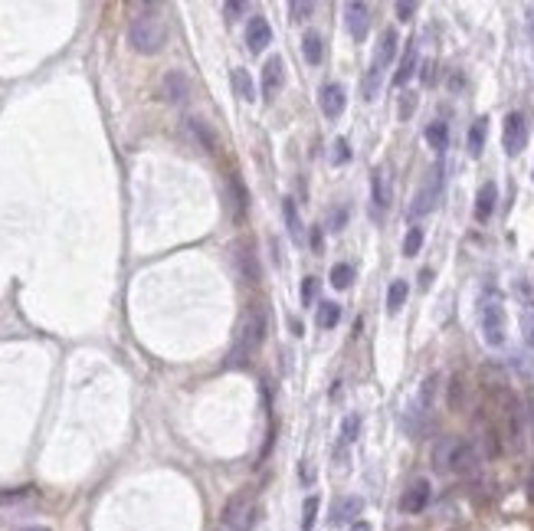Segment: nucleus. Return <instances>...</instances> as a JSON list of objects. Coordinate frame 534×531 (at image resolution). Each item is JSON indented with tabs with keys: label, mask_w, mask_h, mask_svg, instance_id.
<instances>
[{
	"label": "nucleus",
	"mask_w": 534,
	"mask_h": 531,
	"mask_svg": "<svg viewBox=\"0 0 534 531\" xmlns=\"http://www.w3.org/2000/svg\"><path fill=\"white\" fill-rule=\"evenodd\" d=\"M128 43L141 56H154V53L164 49V43H168V24H164L158 4H145V7L131 16Z\"/></svg>",
	"instance_id": "1"
},
{
	"label": "nucleus",
	"mask_w": 534,
	"mask_h": 531,
	"mask_svg": "<svg viewBox=\"0 0 534 531\" xmlns=\"http://www.w3.org/2000/svg\"><path fill=\"white\" fill-rule=\"evenodd\" d=\"M478 328L488 348H505L508 341V319H505V299L495 286H486L478 295Z\"/></svg>",
	"instance_id": "2"
},
{
	"label": "nucleus",
	"mask_w": 534,
	"mask_h": 531,
	"mask_svg": "<svg viewBox=\"0 0 534 531\" xmlns=\"http://www.w3.org/2000/svg\"><path fill=\"white\" fill-rule=\"evenodd\" d=\"M266 341V309L262 305H252L250 311L240 321V331H236V344L230 351V368H246V361L260 351V344Z\"/></svg>",
	"instance_id": "3"
},
{
	"label": "nucleus",
	"mask_w": 534,
	"mask_h": 531,
	"mask_svg": "<svg viewBox=\"0 0 534 531\" xmlns=\"http://www.w3.org/2000/svg\"><path fill=\"white\" fill-rule=\"evenodd\" d=\"M433 466L439 473H472L478 466V453L469 440H459V436H446V440L436 443V450H433Z\"/></svg>",
	"instance_id": "4"
},
{
	"label": "nucleus",
	"mask_w": 534,
	"mask_h": 531,
	"mask_svg": "<svg viewBox=\"0 0 534 531\" xmlns=\"http://www.w3.org/2000/svg\"><path fill=\"white\" fill-rule=\"evenodd\" d=\"M397 43H400L397 30H384L381 43H377V49H374L371 66H367V76H364V98L367 102H374L377 92H381V76H384V69L394 63V56H397Z\"/></svg>",
	"instance_id": "5"
},
{
	"label": "nucleus",
	"mask_w": 534,
	"mask_h": 531,
	"mask_svg": "<svg viewBox=\"0 0 534 531\" xmlns=\"http://www.w3.org/2000/svg\"><path fill=\"white\" fill-rule=\"evenodd\" d=\"M439 197H443V161L426 174V180H423V187L416 190V197H413L406 217H410V220H420V217L433 213V210H436V204H439Z\"/></svg>",
	"instance_id": "6"
},
{
	"label": "nucleus",
	"mask_w": 534,
	"mask_h": 531,
	"mask_svg": "<svg viewBox=\"0 0 534 531\" xmlns=\"http://www.w3.org/2000/svg\"><path fill=\"white\" fill-rule=\"evenodd\" d=\"M436 384H439V377L429 374L426 381L420 384V391H416L413 403L406 407V430H410V433H423V430H426L429 410H433V397H436Z\"/></svg>",
	"instance_id": "7"
},
{
	"label": "nucleus",
	"mask_w": 534,
	"mask_h": 531,
	"mask_svg": "<svg viewBox=\"0 0 534 531\" xmlns=\"http://www.w3.org/2000/svg\"><path fill=\"white\" fill-rule=\"evenodd\" d=\"M256 525V508L246 495H236L227 508H223V518H220L217 531H252Z\"/></svg>",
	"instance_id": "8"
},
{
	"label": "nucleus",
	"mask_w": 534,
	"mask_h": 531,
	"mask_svg": "<svg viewBox=\"0 0 534 531\" xmlns=\"http://www.w3.org/2000/svg\"><path fill=\"white\" fill-rule=\"evenodd\" d=\"M502 145H505V155L508 158H518L528 145V118L525 112H508L505 118V128H502Z\"/></svg>",
	"instance_id": "9"
},
{
	"label": "nucleus",
	"mask_w": 534,
	"mask_h": 531,
	"mask_svg": "<svg viewBox=\"0 0 534 531\" xmlns=\"http://www.w3.org/2000/svg\"><path fill=\"white\" fill-rule=\"evenodd\" d=\"M515 295H518V302H521V335H525V344L534 351V282L518 279L515 282Z\"/></svg>",
	"instance_id": "10"
},
{
	"label": "nucleus",
	"mask_w": 534,
	"mask_h": 531,
	"mask_svg": "<svg viewBox=\"0 0 534 531\" xmlns=\"http://www.w3.org/2000/svg\"><path fill=\"white\" fill-rule=\"evenodd\" d=\"M429 499H433V485H429V479H416V483H410V489L404 492L400 508H404L406 515H420L423 508L429 505Z\"/></svg>",
	"instance_id": "11"
},
{
	"label": "nucleus",
	"mask_w": 534,
	"mask_h": 531,
	"mask_svg": "<svg viewBox=\"0 0 534 531\" xmlns=\"http://www.w3.org/2000/svg\"><path fill=\"white\" fill-rule=\"evenodd\" d=\"M344 20H348V30L357 43L367 40V30H371V7H367L364 0H351L348 7H344Z\"/></svg>",
	"instance_id": "12"
},
{
	"label": "nucleus",
	"mask_w": 534,
	"mask_h": 531,
	"mask_svg": "<svg viewBox=\"0 0 534 531\" xmlns=\"http://www.w3.org/2000/svg\"><path fill=\"white\" fill-rule=\"evenodd\" d=\"M344 102H348V96H344V86H341V82H324L322 96H318V105H322L324 118H341V112H344Z\"/></svg>",
	"instance_id": "13"
},
{
	"label": "nucleus",
	"mask_w": 534,
	"mask_h": 531,
	"mask_svg": "<svg viewBox=\"0 0 534 531\" xmlns=\"http://www.w3.org/2000/svg\"><path fill=\"white\" fill-rule=\"evenodd\" d=\"M364 512V499L361 495H344L332 505V525H348V522H357V515Z\"/></svg>",
	"instance_id": "14"
},
{
	"label": "nucleus",
	"mask_w": 534,
	"mask_h": 531,
	"mask_svg": "<svg viewBox=\"0 0 534 531\" xmlns=\"http://www.w3.org/2000/svg\"><path fill=\"white\" fill-rule=\"evenodd\" d=\"M272 43V30H269V24H266V16H252L250 20V26H246V46L252 49V53H262V49Z\"/></svg>",
	"instance_id": "15"
},
{
	"label": "nucleus",
	"mask_w": 534,
	"mask_h": 531,
	"mask_svg": "<svg viewBox=\"0 0 534 531\" xmlns=\"http://www.w3.org/2000/svg\"><path fill=\"white\" fill-rule=\"evenodd\" d=\"M495 204H498V184H495V180H486L476 194V220L486 223L495 213Z\"/></svg>",
	"instance_id": "16"
},
{
	"label": "nucleus",
	"mask_w": 534,
	"mask_h": 531,
	"mask_svg": "<svg viewBox=\"0 0 534 531\" xmlns=\"http://www.w3.org/2000/svg\"><path fill=\"white\" fill-rule=\"evenodd\" d=\"M187 96H190V82H187V76L180 73V69H174V73L164 76V98H168V102L184 105Z\"/></svg>",
	"instance_id": "17"
},
{
	"label": "nucleus",
	"mask_w": 534,
	"mask_h": 531,
	"mask_svg": "<svg viewBox=\"0 0 534 531\" xmlns=\"http://www.w3.org/2000/svg\"><path fill=\"white\" fill-rule=\"evenodd\" d=\"M282 69H285V66H282V59H279V56H272L266 66H262V92H266V98H272L275 92L282 89V79H285Z\"/></svg>",
	"instance_id": "18"
},
{
	"label": "nucleus",
	"mask_w": 534,
	"mask_h": 531,
	"mask_svg": "<svg viewBox=\"0 0 534 531\" xmlns=\"http://www.w3.org/2000/svg\"><path fill=\"white\" fill-rule=\"evenodd\" d=\"M416 73V43L410 40V46L404 49V59H400V69L397 73H394V86H406V82H410V76Z\"/></svg>",
	"instance_id": "19"
},
{
	"label": "nucleus",
	"mask_w": 534,
	"mask_h": 531,
	"mask_svg": "<svg viewBox=\"0 0 534 531\" xmlns=\"http://www.w3.org/2000/svg\"><path fill=\"white\" fill-rule=\"evenodd\" d=\"M371 190H374V217H381V210L390 207V187H387V180H384V171H374Z\"/></svg>",
	"instance_id": "20"
},
{
	"label": "nucleus",
	"mask_w": 534,
	"mask_h": 531,
	"mask_svg": "<svg viewBox=\"0 0 534 531\" xmlns=\"http://www.w3.org/2000/svg\"><path fill=\"white\" fill-rule=\"evenodd\" d=\"M282 213H285V227H289V237L292 243H305V233H302V220H299V210H295V200L285 197L282 200Z\"/></svg>",
	"instance_id": "21"
},
{
	"label": "nucleus",
	"mask_w": 534,
	"mask_h": 531,
	"mask_svg": "<svg viewBox=\"0 0 534 531\" xmlns=\"http://www.w3.org/2000/svg\"><path fill=\"white\" fill-rule=\"evenodd\" d=\"M426 141H429V148H433L436 155H443L446 148H449V125H446V122H429L426 125Z\"/></svg>",
	"instance_id": "22"
},
{
	"label": "nucleus",
	"mask_w": 534,
	"mask_h": 531,
	"mask_svg": "<svg viewBox=\"0 0 534 531\" xmlns=\"http://www.w3.org/2000/svg\"><path fill=\"white\" fill-rule=\"evenodd\" d=\"M406 295H410V286H406V279H394L387 289V311L390 315H397L400 309H404Z\"/></svg>",
	"instance_id": "23"
},
{
	"label": "nucleus",
	"mask_w": 534,
	"mask_h": 531,
	"mask_svg": "<svg viewBox=\"0 0 534 531\" xmlns=\"http://www.w3.org/2000/svg\"><path fill=\"white\" fill-rule=\"evenodd\" d=\"M230 79H233V89H236V96L243 98V102H252V96H256V86H252V76L246 73L243 66H236V69H233V76H230Z\"/></svg>",
	"instance_id": "24"
},
{
	"label": "nucleus",
	"mask_w": 534,
	"mask_h": 531,
	"mask_svg": "<svg viewBox=\"0 0 534 531\" xmlns=\"http://www.w3.org/2000/svg\"><path fill=\"white\" fill-rule=\"evenodd\" d=\"M486 131H488V118H476L469 128V155L478 158L486 151Z\"/></svg>",
	"instance_id": "25"
},
{
	"label": "nucleus",
	"mask_w": 534,
	"mask_h": 531,
	"mask_svg": "<svg viewBox=\"0 0 534 531\" xmlns=\"http://www.w3.org/2000/svg\"><path fill=\"white\" fill-rule=\"evenodd\" d=\"M341 321V305L338 302H322L318 305V328H334Z\"/></svg>",
	"instance_id": "26"
},
{
	"label": "nucleus",
	"mask_w": 534,
	"mask_h": 531,
	"mask_svg": "<svg viewBox=\"0 0 534 531\" xmlns=\"http://www.w3.org/2000/svg\"><path fill=\"white\" fill-rule=\"evenodd\" d=\"M361 413H348L344 417V423H341V446H348V443H354L357 436H361Z\"/></svg>",
	"instance_id": "27"
},
{
	"label": "nucleus",
	"mask_w": 534,
	"mask_h": 531,
	"mask_svg": "<svg viewBox=\"0 0 534 531\" xmlns=\"http://www.w3.org/2000/svg\"><path fill=\"white\" fill-rule=\"evenodd\" d=\"M26 502H33V489L0 492V508H16V505H26Z\"/></svg>",
	"instance_id": "28"
},
{
	"label": "nucleus",
	"mask_w": 534,
	"mask_h": 531,
	"mask_svg": "<svg viewBox=\"0 0 534 531\" xmlns=\"http://www.w3.org/2000/svg\"><path fill=\"white\" fill-rule=\"evenodd\" d=\"M302 53H305V59L312 66L322 63V36H318V33H305V40H302Z\"/></svg>",
	"instance_id": "29"
},
{
	"label": "nucleus",
	"mask_w": 534,
	"mask_h": 531,
	"mask_svg": "<svg viewBox=\"0 0 534 531\" xmlns=\"http://www.w3.org/2000/svg\"><path fill=\"white\" fill-rule=\"evenodd\" d=\"M351 279H354V266H348V262H338V266H332V286L334 289H348Z\"/></svg>",
	"instance_id": "30"
},
{
	"label": "nucleus",
	"mask_w": 534,
	"mask_h": 531,
	"mask_svg": "<svg viewBox=\"0 0 534 531\" xmlns=\"http://www.w3.org/2000/svg\"><path fill=\"white\" fill-rule=\"evenodd\" d=\"M423 249V227H410L404 237V256H416Z\"/></svg>",
	"instance_id": "31"
},
{
	"label": "nucleus",
	"mask_w": 534,
	"mask_h": 531,
	"mask_svg": "<svg viewBox=\"0 0 534 531\" xmlns=\"http://www.w3.org/2000/svg\"><path fill=\"white\" fill-rule=\"evenodd\" d=\"M315 518H318V495H308L305 508H302V531L315 528Z\"/></svg>",
	"instance_id": "32"
},
{
	"label": "nucleus",
	"mask_w": 534,
	"mask_h": 531,
	"mask_svg": "<svg viewBox=\"0 0 534 531\" xmlns=\"http://www.w3.org/2000/svg\"><path fill=\"white\" fill-rule=\"evenodd\" d=\"M240 262H243V269H246V279H250V282H256V279H260V269H256V256L250 253V246H243V249H240Z\"/></svg>",
	"instance_id": "33"
},
{
	"label": "nucleus",
	"mask_w": 534,
	"mask_h": 531,
	"mask_svg": "<svg viewBox=\"0 0 534 531\" xmlns=\"http://www.w3.org/2000/svg\"><path fill=\"white\" fill-rule=\"evenodd\" d=\"M190 131H194L197 138L203 141V148H207V151H213V135H210V128H207L200 118H190Z\"/></svg>",
	"instance_id": "34"
},
{
	"label": "nucleus",
	"mask_w": 534,
	"mask_h": 531,
	"mask_svg": "<svg viewBox=\"0 0 534 531\" xmlns=\"http://www.w3.org/2000/svg\"><path fill=\"white\" fill-rule=\"evenodd\" d=\"M302 305H312V302H315V295H318V279L315 276H308L305 279V282H302Z\"/></svg>",
	"instance_id": "35"
},
{
	"label": "nucleus",
	"mask_w": 534,
	"mask_h": 531,
	"mask_svg": "<svg viewBox=\"0 0 534 531\" xmlns=\"http://www.w3.org/2000/svg\"><path fill=\"white\" fill-rule=\"evenodd\" d=\"M334 164H344V161H351V145H348V138H338L334 141V158H332Z\"/></svg>",
	"instance_id": "36"
},
{
	"label": "nucleus",
	"mask_w": 534,
	"mask_h": 531,
	"mask_svg": "<svg viewBox=\"0 0 534 531\" xmlns=\"http://www.w3.org/2000/svg\"><path fill=\"white\" fill-rule=\"evenodd\" d=\"M289 10L295 14V20H302V16H308L312 10H315V4H312V0H305V4H302V0H295V4H292Z\"/></svg>",
	"instance_id": "37"
},
{
	"label": "nucleus",
	"mask_w": 534,
	"mask_h": 531,
	"mask_svg": "<svg viewBox=\"0 0 534 531\" xmlns=\"http://www.w3.org/2000/svg\"><path fill=\"white\" fill-rule=\"evenodd\" d=\"M223 14H227L230 20H236L240 14H246V4H236V0H230V4H223Z\"/></svg>",
	"instance_id": "38"
},
{
	"label": "nucleus",
	"mask_w": 534,
	"mask_h": 531,
	"mask_svg": "<svg viewBox=\"0 0 534 531\" xmlns=\"http://www.w3.org/2000/svg\"><path fill=\"white\" fill-rule=\"evenodd\" d=\"M413 14H416V4H406V0H400V4H397V16H400V20H410Z\"/></svg>",
	"instance_id": "39"
},
{
	"label": "nucleus",
	"mask_w": 534,
	"mask_h": 531,
	"mask_svg": "<svg viewBox=\"0 0 534 531\" xmlns=\"http://www.w3.org/2000/svg\"><path fill=\"white\" fill-rule=\"evenodd\" d=\"M413 105H416V98H413V92L404 98V105H400V118H406V115L413 112Z\"/></svg>",
	"instance_id": "40"
},
{
	"label": "nucleus",
	"mask_w": 534,
	"mask_h": 531,
	"mask_svg": "<svg viewBox=\"0 0 534 531\" xmlns=\"http://www.w3.org/2000/svg\"><path fill=\"white\" fill-rule=\"evenodd\" d=\"M525 14H528V40H531V46H534V4L525 10Z\"/></svg>",
	"instance_id": "41"
},
{
	"label": "nucleus",
	"mask_w": 534,
	"mask_h": 531,
	"mask_svg": "<svg viewBox=\"0 0 534 531\" xmlns=\"http://www.w3.org/2000/svg\"><path fill=\"white\" fill-rule=\"evenodd\" d=\"M344 217H348V213H344V210H334V220H332V230H341V227H344Z\"/></svg>",
	"instance_id": "42"
},
{
	"label": "nucleus",
	"mask_w": 534,
	"mask_h": 531,
	"mask_svg": "<svg viewBox=\"0 0 534 531\" xmlns=\"http://www.w3.org/2000/svg\"><path fill=\"white\" fill-rule=\"evenodd\" d=\"M423 82H433V63L423 66Z\"/></svg>",
	"instance_id": "43"
},
{
	"label": "nucleus",
	"mask_w": 534,
	"mask_h": 531,
	"mask_svg": "<svg viewBox=\"0 0 534 531\" xmlns=\"http://www.w3.org/2000/svg\"><path fill=\"white\" fill-rule=\"evenodd\" d=\"M351 531H374V528L367 522H354V525H351Z\"/></svg>",
	"instance_id": "44"
},
{
	"label": "nucleus",
	"mask_w": 534,
	"mask_h": 531,
	"mask_svg": "<svg viewBox=\"0 0 534 531\" xmlns=\"http://www.w3.org/2000/svg\"><path fill=\"white\" fill-rule=\"evenodd\" d=\"M20 531H49V528H43V525H33V528H20Z\"/></svg>",
	"instance_id": "45"
},
{
	"label": "nucleus",
	"mask_w": 534,
	"mask_h": 531,
	"mask_svg": "<svg viewBox=\"0 0 534 531\" xmlns=\"http://www.w3.org/2000/svg\"><path fill=\"white\" fill-rule=\"evenodd\" d=\"M531 492H534V479H531Z\"/></svg>",
	"instance_id": "46"
}]
</instances>
